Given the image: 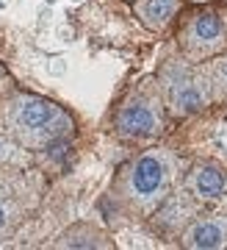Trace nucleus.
<instances>
[{
	"mask_svg": "<svg viewBox=\"0 0 227 250\" xmlns=\"http://www.w3.org/2000/svg\"><path fill=\"white\" fill-rule=\"evenodd\" d=\"M0 134L22 150H50L75 134V120L58 103L22 92L17 86H0Z\"/></svg>",
	"mask_w": 227,
	"mask_h": 250,
	"instance_id": "f257e3e1",
	"label": "nucleus"
},
{
	"mask_svg": "<svg viewBox=\"0 0 227 250\" xmlns=\"http://www.w3.org/2000/svg\"><path fill=\"white\" fill-rule=\"evenodd\" d=\"M177 178L180 159L166 147H150L119 170L114 184V200L133 220H150L172 195Z\"/></svg>",
	"mask_w": 227,
	"mask_h": 250,
	"instance_id": "f03ea898",
	"label": "nucleus"
},
{
	"mask_svg": "<svg viewBox=\"0 0 227 250\" xmlns=\"http://www.w3.org/2000/svg\"><path fill=\"white\" fill-rule=\"evenodd\" d=\"M158 86L172 117H191L213 103L208 67L194 64L186 56L164 62V67L158 70Z\"/></svg>",
	"mask_w": 227,
	"mask_h": 250,
	"instance_id": "7ed1b4c3",
	"label": "nucleus"
},
{
	"mask_svg": "<svg viewBox=\"0 0 227 250\" xmlns=\"http://www.w3.org/2000/svg\"><path fill=\"white\" fill-rule=\"evenodd\" d=\"M114 131L125 142H150L166 131V103L152 78L136 83V89L119 103L114 114Z\"/></svg>",
	"mask_w": 227,
	"mask_h": 250,
	"instance_id": "20e7f679",
	"label": "nucleus"
},
{
	"mask_svg": "<svg viewBox=\"0 0 227 250\" xmlns=\"http://www.w3.org/2000/svg\"><path fill=\"white\" fill-rule=\"evenodd\" d=\"M177 47L191 62H208L227 50V22L216 9L197 6L180 20Z\"/></svg>",
	"mask_w": 227,
	"mask_h": 250,
	"instance_id": "39448f33",
	"label": "nucleus"
},
{
	"mask_svg": "<svg viewBox=\"0 0 227 250\" xmlns=\"http://www.w3.org/2000/svg\"><path fill=\"white\" fill-rule=\"evenodd\" d=\"M28 203H34V195L28 192L25 178L0 170V236H9L22 223V217L31 208Z\"/></svg>",
	"mask_w": 227,
	"mask_h": 250,
	"instance_id": "423d86ee",
	"label": "nucleus"
},
{
	"mask_svg": "<svg viewBox=\"0 0 227 250\" xmlns=\"http://www.w3.org/2000/svg\"><path fill=\"white\" fill-rule=\"evenodd\" d=\"M183 189L197 203H219L227 195V170L216 161H197L186 172Z\"/></svg>",
	"mask_w": 227,
	"mask_h": 250,
	"instance_id": "0eeeda50",
	"label": "nucleus"
},
{
	"mask_svg": "<svg viewBox=\"0 0 227 250\" xmlns=\"http://www.w3.org/2000/svg\"><path fill=\"white\" fill-rule=\"evenodd\" d=\"M180 245L189 250L227 248V214H205L191 220L180 233Z\"/></svg>",
	"mask_w": 227,
	"mask_h": 250,
	"instance_id": "6e6552de",
	"label": "nucleus"
},
{
	"mask_svg": "<svg viewBox=\"0 0 227 250\" xmlns=\"http://www.w3.org/2000/svg\"><path fill=\"white\" fill-rule=\"evenodd\" d=\"M133 11L147 31H164L180 11V0H133Z\"/></svg>",
	"mask_w": 227,
	"mask_h": 250,
	"instance_id": "1a4fd4ad",
	"label": "nucleus"
},
{
	"mask_svg": "<svg viewBox=\"0 0 227 250\" xmlns=\"http://www.w3.org/2000/svg\"><path fill=\"white\" fill-rule=\"evenodd\" d=\"M56 248H111V242L100 228L89 223H78L56 239Z\"/></svg>",
	"mask_w": 227,
	"mask_h": 250,
	"instance_id": "9d476101",
	"label": "nucleus"
},
{
	"mask_svg": "<svg viewBox=\"0 0 227 250\" xmlns=\"http://www.w3.org/2000/svg\"><path fill=\"white\" fill-rule=\"evenodd\" d=\"M208 75H210V89H213V100H227V56L219 53L208 59Z\"/></svg>",
	"mask_w": 227,
	"mask_h": 250,
	"instance_id": "9b49d317",
	"label": "nucleus"
},
{
	"mask_svg": "<svg viewBox=\"0 0 227 250\" xmlns=\"http://www.w3.org/2000/svg\"><path fill=\"white\" fill-rule=\"evenodd\" d=\"M3 81H6V67H3V62H0V86H3Z\"/></svg>",
	"mask_w": 227,
	"mask_h": 250,
	"instance_id": "f8f14e48",
	"label": "nucleus"
}]
</instances>
